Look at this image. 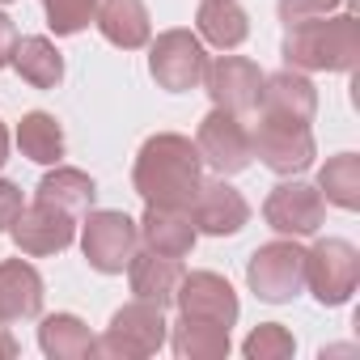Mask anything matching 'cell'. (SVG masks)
<instances>
[{
	"instance_id": "6da1fadb",
	"label": "cell",
	"mask_w": 360,
	"mask_h": 360,
	"mask_svg": "<svg viewBox=\"0 0 360 360\" xmlns=\"http://www.w3.org/2000/svg\"><path fill=\"white\" fill-rule=\"evenodd\" d=\"M204 183V157L200 148L178 136V131H157L140 144L136 165H131V187L144 204L153 208H187Z\"/></svg>"
},
{
	"instance_id": "7a4b0ae2",
	"label": "cell",
	"mask_w": 360,
	"mask_h": 360,
	"mask_svg": "<svg viewBox=\"0 0 360 360\" xmlns=\"http://www.w3.org/2000/svg\"><path fill=\"white\" fill-rule=\"evenodd\" d=\"M284 64L297 72H347L360 60V18H309L284 26Z\"/></svg>"
},
{
	"instance_id": "3957f363",
	"label": "cell",
	"mask_w": 360,
	"mask_h": 360,
	"mask_svg": "<svg viewBox=\"0 0 360 360\" xmlns=\"http://www.w3.org/2000/svg\"><path fill=\"white\" fill-rule=\"evenodd\" d=\"M250 153H255L271 174H301V169H309L314 157H318L309 123L280 119V115H259V123H255V131H250Z\"/></svg>"
},
{
	"instance_id": "277c9868",
	"label": "cell",
	"mask_w": 360,
	"mask_h": 360,
	"mask_svg": "<svg viewBox=\"0 0 360 360\" xmlns=\"http://www.w3.org/2000/svg\"><path fill=\"white\" fill-rule=\"evenodd\" d=\"M246 284L259 301L267 305H284L305 288V250L292 242H267L250 255L246 263Z\"/></svg>"
},
{
	"instance_id": "5b68a950",
	"label": "cell",
	"mask_w": 360,
	"mask_h": 360,
	"mask_svg": "<svg viewBox=\"0 0 360 360\" xmlns=\"http://www.w3.org/2000/svg\"><path fill=\"white\" fill-rule=\"evenodd\" d=\"M165 343V318L157 305L148 301H131L123 309H115L106 335L98 339L94 356H110V360H144L157 356Z\"/></svg>"
},
{
	"instance_id": "8992f818",
	"label": "cell",
	"mask_w": 360,
	"mask_h": 360,
	"mask_svg": "<svg viewBox=\"0 0 360 360\" xmlns=\"http://www.w3.org/2000/svg\"><path fill=\"white\" fill-rule=\"evenodd\" d=\"M305 284L318 297V305H347L360 284V255L343 238H322L314 250H305Z\"/></svg>"
},
{
	"instance_id": "52a82bcc",
	"label": "cell",
	"mask_w": 360,
	"mask_h": 360,
	"mask_svg": "<svg viewBox=\"0 0 360 360\" xmlns=\"http://www.w3.org/2000/svg\"><path fill=\"white\" fill-rule=\"evenodd\" d=\"M89 221H85V229H81V250H85V259H89V267L94 271H102V276H119L127 263H131V255H136V246H140V225L127 217V212H85Z\"/></svg>"
},
{
	"instance_id": "ba28073f",
	"label": "cell",
	"mask_w": 360,
	"mask_h": 360,
	"mask_svg": "<svg viewBox=\"0 0 360 360\" xmlns=\"http://www.w3.org/2000/svg\"><path fill=\"white\" fill-rule=\"evenodd\" d=\"M204 68H208V51H204V43L191 30H165L148 47V72L169 94L195 89L204 81Z\"/></svg>"
},
{
	"instance_id": "9c48e42d",
	"label": "cell",
	"mask_w": 360,
	"mask_h": 360,
	"mask_svg": "<svg viewBox=\"0 0 360 360\" xmlns=\"http://www.w3.org/2000/svg\"><path fill=\"white\" fill-rule=\"evenodd\" d=\"M195 148H200L204 165H212L221 178L242 174V169L255 161V153H250V131L242 127V115H229V110H221V106H217L212 115H204L200 136H195Z\"/></svg>"
},
{
	"instance_id": "30bf717a",
	"label": "cell",
	"mask_w": 360,
	"mask_h": 360,
	"mask_svg": "<svg viewBox=\"0 0 360 360\" xmlns=\"http://www.w3.org/2000/svg\"><path fill=\"white\" fill-rule=\"evenodd\" d=\"M204 85H208L212 106H221L229 115H250V110H259L263 68L246 56H221L204 68Z\"/></svg>"
},
{
	"instance_id": "8fae6325",
	"label": "cell",
	"mask_w": 360,
	"mask_h": 360,
	"mask_svg": "<svg viewBox=\"0 0 360 360\" xmlns=\"http://www.w3.org/2000/svg\"><path fill=\"white\" fill-rule=\"evenodd\" d=\"M263 217H267V225H271L276 233H284V238H309V233H318L322 221H326V200H322L318 187L297 183V178H292V183H280V187L267 195Z\"/></svg>"
},
{
	"instance_id": "7c38bea8",
	"label": "cell",
	"mask_w": 360,
	"mask_h": 360,
	"mask_svg": "<svg viewBox=\"0 0 360 360\" xmlns=\"http://www.w3.org/2000/svg\"><path fill=\"white\" fill-rule=\"evenodd\" d=\"M174 305H178V318H200V322H217V326L238 322V292L217 271H191V276L183 271Z\"/></svg>"
},
{
	"instance_id": "4fadbf2b",
	"label": "cell",
	"mask_w": 360,
	"mask_h": 360,
	"mask_svg": "<svg viewBox=\"0 0 360 360\" xmlns=\"http://www.w3.org/2000/svg\"><path fill=\"white\" fill-rule=\"evenodd\" d=\"M9 233H13V246H18L22 255L43 259V255H60V250L72 246V238H77V217H68V212H60V208L34 200L30 208L18 212V221L9 225Z\"/></svg>"
},
{
	"instance_id": "5bb4252c",
	"label": "cell",
	"mask_w": 360,
	"mask_h": 360,
	"mask_svg": "<svg viewBox=\"0 0 360 360\" xmlns=\"http://www.w3.org/2000/svg\"><path fill=\"white\" fill-rule=\"evenodd\" d=\"M191 212V225L195 233H208V238H233L242 233V225L250 221V204L238 187H229L225 178H212V183H200L195 200L187 204Z\"/></svg>"
},
{
	"instance_id": "9a60e30c",
	"label": "cell",
	"mask_w": 360,
	"mask_h": 360,
	"mask_svg": "<svg viewBox=\"0 0 360 360\" xmlns=\"http://www.w3.org/2000/svg\"><path fill=\"white\" fill-rule=\"evenodd\" d=\"M259 110L263 115H280V119H297V123H314V115H318V89L297 68L271 72V77H263Z\"/></svg>"
},
{
	"instance_id": "2e32d148",
	"label": "cell",
	"mask_w": 360,
	"mask_h": 360,
	"mask_svg": "<svg viewBox=\"0 0 360 360\" xmlns=\"http://www.w3.org/2000/svg\"><path fill=\"white\" fill-rule=\"evenodd\" d=\"M43 314V276L26 259L0 263V326Z\"/></svg>"
},
{
	"instance_id": "e0dca14e",
	"label": "cell",
	"mask_w": 360,
	"mask_h": 360,
	"mask_svg": "<svg viewBox=\"0 0 360 360\" xmlns=\"http://www.w3.org/2000/svg\"><path fill=\"white\" fill-rule=\"evenodd\" d=\"M94 22H98L102 39L110 47H123V51H140L153 39V22H148L144 0H98Z\"/></svg>"
},
{
	"instance_id": "ac0fdd59",
	"label": "cell",
	"mask_w": 360,
	"mask_h": 360,
	"mask_svg": "<svg viewBox=\"0 0 360 360\" xmlns=\"http://www.w3.org/2000/svg\"><path fill=\"white\" fill-rule=\"evenodd\" d=\"M127 276H131L136 301H148V305L165 309V305H174L178 280H183V263L169 259V255H157V250H144V255H131Z\"/></svg>"
},
{
	"instance_id": "d6986e66",
	"label": "cell",
	"mask_w": 360,
	"mask_h": 360,
	"mask_svg": "<svg viewBox=\"0 0 360 360\" xmlns=\"http://www.w3.org/2000/svg\"><path fill=\"white\" fill-rule=\"evenodd\" d=\"M140 242L144 250H157V255H169V259H183L191 255L195 246V225H191V212L187 208H144V221H140Z\"/></svg>"
},
{
	"instance_id": "ffe728a7",
	"label": "cell",
	"mask_w": 360,
	"mask_h": 360,
	"mask_svg": "<svg viewBox=\"0 0 360 360\" xmlns=\"http://www.w3.org/2000/svg\"><path fill=\"white\" fill-rule=\"evenodd\" d=\"M94 195H98L94 178L85 169H72V165H56L51 174H43V183L34 191V200L51 204V208H60L68 217H85L94 208Z\"/></svg>"
},
{
	"instance_id": "44dd1931",
	"label": "cell",
	"mask_w": 360,
	"mask_h": 360,
	"mask_svg": "<svg viewBox=\"0 0 360 360\" xmlns=\"http://www.w3.org/2000/svg\"><path fill=\"white\" fill-rule=\"evenodd\" d=\"M9 64H13V72H18L26 85H34V89H56V85L64 81V56H60L56 43L43 39V34L18 39Z\"/></svg>"
},
{
	"instance_id": "7402d4cb",
	"label": "cell",
	"mask_w": 360,
	"mask_h": 360,
	"mask_svg": "<svg viewBox=\"0 0 360 360\" xmlns=\"http://www.w3.org/2000/svg\"><path fill=\"white\" fill-rule=\"evenodd\" d=\"M195 26H200V43H212L221 51L242 47L250 34V18L238 0H204L195 13Z\"/></svg>"
},
{
	"instance_id": "603a6c76",
	"label": "cell",
	"mask_w": 360,
	"mask_h": 360,
	"mask_svg": "<svg viewBox=\"0 0 360 360\" xmlns=\"http://www.w3.org/2000/svg\"><path fill=\"white\" fill-rule=\"evenodd\" d=\"M39 347L51 360H89L98 339L89 335V326L77 314H47L39 322Z\"/></svg>"
},
{
	"instance_id": "cb8c5ba5",
	"label": "cell",
	"mask_w": 360,
	"mask_h": 360,
	"mask_svg": "<svg viewBox=\"0 0 360 360\" xmlns=\"http://www.w3.org/2000/svg\"><path fill=\"white\" fill-rule=\"evenodd\" d=\"M169 347L183 360H221V356H229V326L200 322V318H178Z\"/></svg>"
},
{
	"instance_id": "d4e9b609",
	"label": "cell",
	"mask_w": 360,
	"mask_h": 360,
	"mask_svg": "<svg viewBox=\"0 0 360 360\" xmlns=\"http://www.w3.org/2000/svg\"><path fill=\"white\" fill-rule=\"evenodd\" d=\"M18 148L30 161H39V165H60V157H64V127L56 123V115L30 110L18 123Z\"/></svg>"
},
{
	"instance_id": "484cf974",
	"label": "cell",
	"mask_w": 360,
	"mask_h": 360,
	"mask_svg": "<svg viewBox=\"0 0 360 360\" xmlns=\"http://www.w3.org/2000/svg\"><path fill=\"white\" fill-rule=\"evenodd\" d=\"M318 191L326 204L356 212L360 208V157L356 153H339L318 169Z\"/></svg>"
},
{
	"instance_id": "4316f807",
	"label": "cell",
	"mask_w": 360,
	"mask_h": 360,
	"mask_svg": "<svg viewBox=\"0 0 360 360\" xmlns=\"http://www.w3.org/2000/svg\"><path fill=\"white\" fill-rule=\"evenodd\" d=\"M242 352H246V360H288L297 352V339L280 322H263V326H255L246 335Z\"/></svg>"
},
{
	"instance_id": "83f0119b",
	"label": "cell",
	"mask_w": 360,
	"mask_h": 360,
	"mask_svg": "<svg viewBox=\"0 0 360 360\" xmlns=\"http://www.w3.org/2000/svg\"><path fill=\"white\" fill-rule=\"evenodd\" d=\"M43 13L56 34H81L98 13V0H43Z\"/></svg>"
},
{
	"instance_id": "f1b7e54d",
	"label": "cell",
	"mask_w": 360,
	"mask_h": 360,
	"mask_svg": "<svg viewBox=\"0 0 360 360\" xmlns=\"http://www.w3.org/2000/svg\"><path fill=\"white\" fill-rule=\"evenodd\" d=\"M339 0H280V22L284 26H297V22H309V18H326Z\"/></svg>"
},
{
	"instance_id": "f546056e",
	"label": "cell",
	"mask_w": 360,
	"mask_h": 360,
	"mask_svg": "<svg viewBox=\"0 0 360 360\" xmlns=\"http://www.w3.org/2000/svg\"><path fill=\"white\" fill-rule=\"evenodd\" d=\"M18 212H22V191L0 178V233H9V225L18 221Z\"/></svg>"
},
{
	"instance_id": "4dcf8cb0",
	"label": "cell",
	"mask_w": 360,
	"mask_h": 360,
	"mask_svg": "<svg viewBox=\"0 0 360 360\" xmlns=\"http://www.w3.org/2000/svg\"><path fill=\"white\" fill-rule=\"evenodd\" d=\"M13 47H18V26L9 13H0V68L13 60Z\"/></svg>"
},
{
	"instance_id": "1f68e13d",
	"label": "cell",
	"mask_w": 360,
	"mask_h": 360,
	"mask_svg": "<svg viewBox=\"0 0 360 360\" xmlns=\"http://www.w3.org/2000/svg\"><path fill=\"white\" fill-rule=\"evenodd\" d=\"M9 356H18V339H13L5 326H0V360H9Z\"/></svg>"
},
{
	"instance_id": "d6a6232c",
	"label": "cell",
	"mask_w": 360,
	"mask_h": 360,
	"mask_svg": "<svg viewBox=\"0 0 360 360\" xmlns=\"http://www.w3.org/2000/svg\"><path fill=\"white\" fill-rule=\"evenodd\" d=\"M5 161H9V127L0 123V165H5Z\"/></svg>"
},
{
	"instance_id": "836d02e7",
	"label": "cell",
	"mask_w": 360,
	"mask_h": 360,
	"mask_svg": "<svg viewBox=\"0 0 360 360\" xmlns=\"http://www.w3.org/2000/svg\"><path fill=\"white\" fill-rule=\"evenodd\" d=\"M0 5H9V0H0Z\"/></svg>"
}]
</instances>
